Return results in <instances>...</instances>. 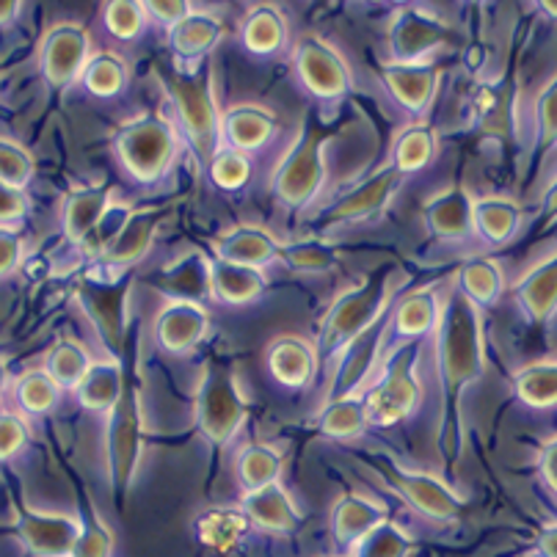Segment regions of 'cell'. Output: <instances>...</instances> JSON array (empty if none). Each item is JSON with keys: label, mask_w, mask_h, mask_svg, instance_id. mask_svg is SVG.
Instances as JSON below:
<instances>
[{"label": "cell", "mask_w": 557, "mask_h": 557, "mask_svg": "<svg viewBox=\"0 0 557 557\" xmlns=\"http://www.w3.org/2000/svg\"><path fill=\"white\" fill-rule=\"evenodd\" d=\"M436 343V370L442 384V447L447 461H456L461 450V417L463 395L469 386L478 384L486 370V326H483V309L469 301L458 287L445 296L442 321L433 332Z\"/></svg>", "instance_id": "6da1fadb"}, {"label": "cell", "mask_w": 557, "mask_h": 557, "mask_svg": "<svg viewBox=\"0 0 557 557\" xmlns=\"http://www.w3.org/2000/svg\"><path fill=\"white\" fill-rule=\"evenodd\" d=\"M397 287H400L397 265L386 262L379 271L370 273L362 285L348 287L329 304L321 326H318V343H314L321 354V364L337 362L339 354L348 350V345H354L375 323L389 318Z\"/></svg>", "instance_id": "7a4b0ae2"}, {"label": "cell", "mask_w": 557, "mask_h": 557, "mask_svg": "<svg viewBox=\"0 0 557 557\" xmlns=\"http://www.w3.org/2000/svg\"><path fill=\"white\" fill-rule=\"evenodd\" d=\"M337 138V127L323 125L321 119L304 116L296 136L287 144L285 154L273 166L271 196L278 208L307 210L323 196L329 185V149Z\"/></svg>", "instance_id": "3957f363"}, {"label": "cell", "mask_w": 557, "mask_h": 557, "mask_svg": "<svg viewBox=\"0 0 557 557\" xmlns=\"http://www.w3.org/2000/svg\"><path fill=\"white\" fill-rule=\"evenodd\" d=\"M161 86L174 106L177 127L188 138L196 163L202 172H208L210 161L224 147V133H221L224 111L219 108V97H215L213 66L174 70L169 75H161Z\"/></svg>", "instance_id": "277c9868"}, {"label": "cell", "mask_w": 557, "mask_h": 557, "mask_svg": "<svg viewBox=\"0 0 557 557\" xmlns=\"http://www.w3.org/2000/svg\"><path fill=\"white\" fill-rule=\"evenodd\" d=\"M180 149V127L161 111H144L113 133V158L138 185H152L172 172Z\"/></svg>", "instance_id": "5b68a950"}, {"label": "cell", "mask_w": 557, "mask_h": 557, "mask_svg": "<svg viewBox=\"0 0 557 557\" xmlns=\"http://www.w3.org/2000/svg\"><path fill=\"white\" fill-rule=\"evenodd\" d=\"M125 362H131L125 392L106 422V458L116 499L131 492L144 456V404L136 370V332L131 334V356L125 354Z\"/></svg>", "instance_id": "8992f818"}, {"label": "cell", "mask_w": 557, "mask_h": 557, "mask_svg": "<svg viewBox=\"0 0 557 557\" xmlns=\"http://www.w3.org/2000/svg\"><path fill=\"white\" fill-rule=\"evenodd\" d=\"M249 417V404L237 384L235 370L221 362H208L199 375L194 395L196 431L210 445L215 456H224L235 445Z\"/></svg>", "instance_id": "52a82bcc"}, {"label": "cell", "mask_w": 557, "mask_h": 557, "mask_svg": "<svg viewBox=\"0 0 557 557\" xmlns=\"http://www.w3.org/2000/svg\"><path fill=\"white\" fill-rule=\"evenodd\" d=\"M422 343H406L392 350L389 362L384 364V373L379 381L362 392L368 422L375 428H392L409 420L422 400L420 384V356Z\"/></svg>", "instance_id": "ba28073f"}, {"label": "cell", "mask_w": 557, "mask_h": 557, "mask_svg": "<svg viewBox=\"0 0 557 557\" xmlns=\"http://www.w3.org/2000/svg\"><path fill=\"white\" fill-rule=\"evenodd\" d=\"M133 287V273L125 271L113 278L102 276H84L77 278L75 301L89 318L91 329L106 345L108 356L127 354L131 343V318H127V296Z\"/></svg>", "instance_id": "9c48e42d"}, {"label": "cell", "mask_w": 557, "mask_h": 557, "mask_svg": "<svg viewBox=\"0 0 557 557\" xmlns=\"http://www.w3.org/2000/svg\"><path fill=\"white\" fill-rule=\"evenodd\" d=\"M456 28L450 20L431 7L404 3L392 12L386 25V55L392 64H425L436 61V53L453 45Z\"/></svg>", "instance_id": "30bf717a"}, {"label": "cell", "mask_w": 557, "mask_h": 557, "mask_svg": "<svg viewBox=\"0 0 557 557\" xmlns=\"http://www.w3.org/2000/svg\"><path fill=\"white\" fill-rule=\"evenodd\" d=\"M404 180L406 174L400 172V169L392 166L389 161L381 163L373 174H368L364 180L350 185L345 194H339L337 199L323 210L321 219H318V226H321V232H334L379 219V215L389 208L392 199L400 194Z\"/></svg>", "instance_id": "8fae6325"}, {"label": "cell", "mask_w": 557, "mask_h": 557, "mask_svg": "<svg viewBox=\"0 0 557 557\" xmlns=\"http://www.w3.org/2000/svg\"><path fill=\"white\" fill-rule=\"evenodd\" d=\"M290 66L304 91L323 102H334L354 89V72L345 55L318 34H301L293 42Z\"/></svg>", "instance_id": "7c38bea8"}, {"label": "cell", "mask_w": 557, "mask_h": 557, "mask_svg": "<svg viewBox=\"0 0 557 557\" xmlns=\"http://www.w3.org/2000/svg\"><path fill=\"white\" fill-rule=\"evenodd\" d=\"M113 213V188L106 183H91L72 188L61 208V230L72 246H81L86 255L100 257L106 246V219Z\"/></svg>", "instance_id": "4fadbf2b"}, {"label": "cell", "mask_w": 557, "mask_h": 557, "mask_svg": "<svg viewBox=\"0 0 557 557\" xmlns=\"http://www.w3.org/2000/svg\"><path fill=\"white\" fill-rule=\"evenodd\" d=\"M89 28L81 23H55L39 42V70L53 89H70L84 81L91 61Z\"/></svg>", "instance_id": "5bb4252c"}, {"label": "cell", "mask_w": 557, "mask_h": 557, "mask_svg": "<svg viewBox=\"0 0 557 557\" xmlns=\"http://www.w3.org/2000/svg\"><path fill=\"white\" fill-rule=\"evenodd\" d=\"M516 84L508 75H492L474 81L467 97L469 127L486 138L508 141L516 133Z\"/></svg>", "instance_id": "9a60e30c"}, {"label": "cell", "mask_w": 557, "mask_h": 557, "mask_svg": "<svg viewBox=\"0 0 557 557\" xmlns=\"http://www.w3.org/2000/svg\"><path fill=\"white\" fill-rule=\"evenodd\" d=\"M386 329H389V318L375 323L370 332H364L354 345H348V350L339 354V359L332 368V379H329L326 384L323 404L362 395V392L368 389L370 373H373L379 356L386 350Z\"/></svg>", "instance_id": "2e32d148"}, {"label": "cell", "mask_w": 557, "mask_h": 557, "mask_svg": "<svg viewBox=\"0 0 557 557\" xmlns=\"http://www.w3.org/2000/svg\"><path fill=\"white\" fill-rule=\"evenodd\" d=\"M174 210L172 202L154 205V208H141L131 210L125 215V221L119 224V230L113 232V237L102 249L100 262L102 265L113 268V271H131L133 265L147 257L149 246L158 237V230L163 226V221L169 219V213Z\"/></svg>", "instance_id": "e0dca14e"}, {"label": "cell", "mask_w": 557, "mask_h": 557, "mask_svg": "<svg viewBox=\"0 0 557 557\" xmlns=\"http://www.w3.org/2000/svg\"><path fill=\"white\" fill-rule=\"evenodd\" d=\"M386 478H389L392 486L400 492V497L411 505L414 510H420L428 519H436V522H447L461 510V494L453 486H447L445 481H440L436 474L420 472V469H406L395 461H381Z\"/></svg>", "instance_id": "ac0fdd59"}, {"label": "cell", "mask_w": 557, "mask_h": 557, "mask_svg": "<svg viewBox=\"0 0 557 557\" xmlns=\"http://www.w3.org/2000/svg\"><path fill=\"white\" fill-rule=\"evenodd\" d=\"M154 345L172 356L194 354L210 334V312L199 301H180L169 298L154 314L152 323Z\"/></svg>", "instance_id": "d6986e66"}, {"label": "cell", "mask_w": 557, "mask_h": 557, "mask_svg": "<svg viewBox=\"0 0 557 557\" xmlns=\"http://www.w3.org/2000/svg\"><path fill=\"white\" fill-rule=\"evenodd\" d=\"M379 75L392 100L404 108L411 119H428V111H431L436 95H440V61H425V64H392V61H384Z\"/></svg>", "instance_id": "ffe728a7"}, {"label": "cell", "mask_w": 557, "mask_h": 557, "mask_svg": "<svg viewBox=\"0 0 557 557\" xmlns=\"http://www.w3.org/2000/svg\"><path fill=\"white\" fill-rule=\"evenodd\" d=\"M442 307H445V296H440L436 285H425L397 298L389 314V329H386V350L433 337L442 321Z\"/></svg>", "instance_id": "44dd1931"}, {"label": "cell", "mask_w": 557, "mask_h": 557, "mask_svg": "<svg viewBox=\"0 0 557 557\" xmlns=\"http://www.w3.org/2000/svg\"><path fill=\"white\" fill-rule=\"evenodd\" d=\"M17 533L34 555L75 557L84 522H77L75 516L50 513V510L17 508Z\"/></svg>", "instance_id": "7402d4cb"}, {"label": "cell", "mask_w": 557, "mask_h": 557, "mask_svg": "<svg viewBox=\"0 0 557 557\" xmlns=\"http://www.w3.org/2000/svg\"><path fill=\"white\" fill-rule=\"evenodd\" d=\"M428 232L433 240L447 246H463L478 240L474 232V196L463 185H450L440 190L422 210Z\"/></svg>", "instance_id": "603a6c76"}, {"label": "cell", "mask_w": 557, "mask_h": 557, "mask_svg": "<svg viewBox=\"0 0 557 557\" xmlns=\"http://www.w3.org/2000/svg\"><path fill=\"white\" fill-rule=\"evenodd\" d=\"M282 249H285V240H278V235H273L268 226L251 224V221L232 224L230 230L213 237V257L249 268H265L271 262H278Z\"/></svg>", "instance_id": "cb8c5ba5"}, {"label": "cell", "mask_w": 557, "mask_h": 557, "mask_svg": "<svg viewBox=\"0 0 557 557\" xmlns=\"http://www.w3.org/2000/svg\"><path fill=\"white\" fill-rule=\"evenodd\" d=\"M265 368L276 384L287 389H301L312 384L321 370V354L298 334H282L265 348Z\"/></svg>", "instance_id": "d4e9b609"}, {"label": "cell", "mask_w": 557, "mask_h": 557, "mask_svg": "<svg viewBox=\"0 0 557 557\" xmlns=\"http://www.w3.org/2000/svg\"><path fill=\"white\" fill-rule=\"evenodd\" d=\"M221 133H224V147L255 154L273 141L278 133V119L260 102H237L224 111Z\"/></svg>", "instance_id": "484cf974"}, {"label": "cell", "mask_w": 557, "mask_h": 557, "mask_svg": "<svg viewBox=\"0 0 557 557\" xmlns=\"http://www.w3.org/2000/svg\"><path fill=\"white\" fill-rule=\"evenodd\" d=\"M513 304L530 323L552 321L557 312V251L533 262L510 287Z\"/></svg>", "instance_id": "4316f807"}, {"label": "cell", "mask_w": 557, "mask_h": 557, "mask_svg": "<svg viewBox=\"0 0 557 557\" xmlns=\"http://www.w3.org/2000/svg\"><path fill=\"white\" fill-rule=\"evenodd\" d=\"M224 36V20L208 9L196 7L177 28L169 30V48L180 64L199 66Z\"/></svg>", "instance_id": "83f0119b"}, {"label": "cell", "mask_w": 557, "mask_h": 557, "mask_svg": "<svg viewBox=\"0 0 557 557\" xmlns=\"http://www.w3.org/2000/svg\"><path fill=\"white\" fill-rule=\"evenodd\" d=\"M125 379H127V362L125 356L116 359V356H106V359H95L86 373V379L81 381L72 395L81 404V409L91 411V414H111L113 406L119 404V397L125 392Z\"/></svg>", "instance_id": "f1b7e54d"}, {"label": "cell", "mask_w": 557, "mask_h": 557, "mask_svg": "<svg viewBox=\"0 0 557 557\" xmlns=\"http://www.w3.org/2000/svg\"><path fill=\"white\" fill-rule=\"evenodd\" d=\"M389 519L386 508L364 494L348 492L332 508V535L339 546L354 549L362 539H368L379 524Z\"/></svg>", "instance_id": "f546056e"}, {"label": "cell", "mask_w": 557, "mask_h": 557, "mask_svg": "<svg viewBox=\"0 0 557 557\" xmlns=\"http://www.w3.org/2000/svg\"><path fill=\"white\" fill-rule=\"evenodd\" d=\"M240 508L246 510L251 524L265 530V533H290L301 524V510H298L296 499L290 497L282 481L244 494Z\"/></svg>", "instance_id": "4dcf8cb0"}, {"label": "cell", "mask_w": 557, "mask_h": 557, "mask_svg": "<svg viewBox=\"0 0 557 557\" xmlns=\"http://www.w3.org/2000/svg\"><path fill=\"white\" fill-rule=\"evenodd\" d=\"M268 287V276L262 268L237 265V262L210 257V290L213 301L224 307H246L255 304Z\"/></svg>", "instance_id": "1f68e13d"}, {"label": "cell", "mask_w": 557, "mask_h": 557, "mask_svg": "<svg viewBox=\"0 0 557 557\" xmlns=\"http://www.w3.org/2000/svg\"><path fill=\"white\" fill-rule=\"evenodd\" d=\"M524 224L522 205L510 196H474V232L486 246L510 244Z\"/></svg>", "instance_id": "d6a6232c"}, {"label": "cell", "mask_w": 557, "mask_h": 557, "mask_svg": "<svg viewBox=\"0 0 557 557\" xmlns=\"http://www.w3.org/2000/svg\"><path fill=\"white\" fill-rule=\"evenodd\" d=\"M436 149H440L436 127L428 119H411L409 125H404L392 136L389 158L386 161L400 169L406 177H411V174L425 172L431 166L433 158H436Z\"/></svg>", "instance_id": "836d02e7"}, {"label": "cell", "mask_w": 557, "mask_h": 557, "mask_svg": "<svg viewBox=\"0 0 557 557\" xmlns=\"http://www.w3.org/2000/svg\"><path fill=\"white\" fill-rule=\"evenodd\" d=\"M456 287L469 301L478 304L481 309H488L497 307L508 285H505V271L499 265V260H494L488 255H474L469 260H463L461 268H458Z\"/></svg>", "instance_id": "e575fe53"}, {"label": "cell", "mask_w": 557, "mask_h": 557, "mask_svg": "<svg viewBox=\"0 0 557 557\" xmlns=\"http://www.w3.org/2000/svg\"><path fill=\"white\" fill-rule=\"evenodd\" d=\"M255 528L251 519L246 516L244 508H230V505H219V508L205 510L194 522L196 539L213 552H232L246 533Z\"/></svg>", "instance_id": "d590c367"}, {"label": "cell", "mask_w": 557, "mask_h": 557, "mask_svg": "<svg viewBox=\"0 0 557 557\" xmlns=\"http://www.w3.org/2000/svg\"><path fill=\"white\" fill-rule=\"evenodd\" d=\"M282 469H285V458H282L278 447L268 445V442H246L235 453V474L244 494L278 483Z\"/></svg>", "instance_id": "8d00e7d4"}, {"label": "cell", "mask_w": 557, "mask_h": 557, "mask_svg": "<svg viewBox=\"0 0 557 557\" xmlns=\"http://www.w3.org/2000/svg\"><path fill=\"white\" fill-rule=\"evenodd\" d=\"M240 45L255 55H276L287 45V20L271 3L251 7L240 23Z\"/></svg>", "instance_id": "74e56055"}, {"label": "cell", "mask_w": 557, "mask_h": 557, "mask_svg": "<svg viewBox=\"0 0 557 557\" xmlns=\"http://www.w3.org/2000/svg\"><path fill=\"white\" fill-rule=\"evenodd\" d=\"M161 285L169 298L205 304L208 298H213V290H210V257L188 255L185 260H180L177 268L172 265L163 273Z\"/></svg>", "instance_id": "f35d334b"}, {"label": "cell", "mask_w": 557, "mask_h": 557, "mask_svg": "<svg viewBox=\"0 0 557 557\" xmlns=\"http://www.w3.org/2000/svg\"><path fill=\"white\" fill-rule=\"evenodd\" d=\"M278 262L296 273L318 276V273H332L343 262V257L326 237H301V240H285Z\"/></svg>", "instance_id": "ab89813d"}, {"label": "cell", "mask_w": 557, "mask_h": 557, "mask_svg": "<svg viewBox=\"0 0 557 557\" xmlns=\"http://www.w3.org/2000/svg\"><path fill=\"white\" fill-rule=\"evenodd\" d=\"M61 392L64 389L50 379L48 370L36 368V370H25L23 375H17L12 389V400L23 414L45 417L59 406Z\"/></svg>", "instance_id": "60d3db41"}, {"label": "cell", "mask_w": 557, "mask_h": 557, "mask_svg": "<svg viewBox=\"0 0 557 557\" xmlns=\"http://www.w3.org/2000/svg\"><path fill=\"white\" fill-rule=\"evenodd\" d=\"M91 362H95V359H91V354L86 350V345H81L77 339L64 337L48 350L42 368L48 370L50 379H53L61 389L75 392L77 386H81V381L86 379V373H89Z\"/></svg>", "instance_id": "b9f144b4"}, {"label": "cell", "mask_w": 557, "mask_h": 557, "mask_svg": "<svg viewBox=\"0 0 557 557\" xmlns=\"http://www.w3.org/2000/svg\"><path fill=\"white\" fill-rule=\"evenodd\" d=\"M368 425V409H364L362 395L332 400L318 411V428L329 440H356V436H362Z\"/></svg>", "instance_id": "7bdbcfd3"}, {"label": "cell", "mask_w": 557, "mask_h": 557, "mask_svg": "<svg viewBox=\"0 0 557 557\" xmlns=\"http://www.w3.org/2000/svg\"><path fill=\"white\" fill-rule=\"evenodd\" d=\"M127 81H131V70H127V61L116 53V50H97L91 55L89 66L84 72V86L89 95L102 97V100H111V97L122 95L127 89Z\"/></svg>", "instance_id": "ee69618b"}, {"label": "cell", "mask_w": 557, "mask_h": 557, "mask_svg": "<svg viewBox=\"0 0 557 557\" xmlns=\"http://www.w3.org/2000/svg\"><path fill=\"white\" fill-rule=\"evenodd\" d=\"M516 397L530 409H555L557 406V359L535 362L513 375Z\"/></svg>", "instance_id": "f6af8a7d"}, {"label": "cell", "mask_w": 557, "mask_h": 557, "mask_svg": "<svg viewBox=\"0 0 557 557\" xmlns=\"http://www.w3.org/2000/svg\"><path fill=\"white\" fill-rule=\"evenodd\" d=\"M411 535L392 519L373 530L368 539L354 546V557H409L411 555Z\"/></svg>", "instance_id": "bcb514c9"}, {"label": "cell", "mask_w": 557, "mask_h": 557, "mask_svg": "<svg viewBox=\"0 0 557 557\" xmlns=\"http://www.w3.org/2000/svg\"><path fill=\"white\" fill-rule=\"evenodd\" d=\"M102 23H106V30L119 39V42H131L147 28L149 14L147 3H136V0H113V3H106L102 7Z\"/></svg>", "instance_id": "7dc6e473"}, {"label": "cell", "mask_w": 557, "mask_h": 557, "mask_svg": "<svg viewBox=\"0 0 557 557\" xmlns=\"http://www.w3.org/2000/svg\"><path fill=\"white\" fill-rule=\"evenodd\" d=\"M251 172H255V166H251V154L237 152V149L232 147H221L205 174H210L215 188L240 190L249 185Z\"/></svg>", "instance_id": "c3c4849f"}, {"label": "cell", "mask_w": 557, "mask_h": 557, "mask_svg": "<svg viewBox=\"0 0 557 557\" xmlns=\"http://www.w3.org/2000/svg\"><path fill=\"white\" fill-rule=\"evenodd\" d=\"M36 172V161L34 154L7 133L3 141H0V180L7 188H20L25 190V185L34 180Z\"/></svg>", "instance_id": "681fc988"}, {"label": "cell", "mask_w": 557, "mask_h": 557, "mask_svg": "<svg viewBox=\"0 0 557 557\" xmlns=\"http://www.w3.org/2000/svg\"><path fill=\"white\" fill-rule=\"evenodd\" d=\"M533 125H535V147L541 152H549L557 147V75L539 91L533 102Z\"/></svg>", "instance_id": "f907efd6"}, {"label": "cell", "mask_w": 557, "mask_h": 557, "mask_svg": "<svg viewBox=\"0 0 557 557\" xmlns=\"http://www.w3.org/2000/svg\"><path fill=\"white\" fill-rule=\"evenodd\" d=\"M0 450H3V458L12 461L17 453H23L30 442V425L28 414L17 409V406L7 404L3 406V417H0Z\"/></svg>", "instance_id": "816d5d0a"}, {"label": "cell", "mask_w": 557, "mask_h": 557, "mask_svg": "<svg viewBox=\"0 0 557 557\" xmlns=\"http://www.w3.org/2000/svg\"><path fill=\"white\" fill-rule=\"evenodd\" d=\"M111 546L113 539L106 524H102V519L89 513V519L84 522V533H81V544H77L75 557H108L111 555Z\"/></svg>", "instance_id": "f5cc1de1"}, {"label": "cell", "mask_w": 557, "mask_h": 557, "mask_svg": "<svg viewBox=\"0 0 557 557\" xmlns=\"http://www.w3.org/2000/svg\"><path fill=\"white\" fill-rule=\"evenodd\" d=\"M28 210L30 205L25 190L7 188V185H3V190H0V219H3V232H14V226L20 230V224L25 221Z\"/></svg>", "instance_id": "db71d44e"}, {"label": "cell", "mask_w": 557, "mask_h": 557, "mask_svg": "<svg viewBox=\"0 0 557 557\" xmlns=\"http://www.w3.org/2000/svg\"><path fill=\"white\" fill-rule=\"evenodd\" d=\"M194 9V3H183V0H152V3H147L149 23L154 20V23L166 28V34L172 28H177Z\"/></svg>", "instance_id": "11a10c76"}, {"label": "cell", "mask_w": 557, "mask_h": 557, "mask_svg": "<svg viewBox=\"0 0 557 557\" xmlns=\"http://www.w3.org/2000/svg\"><path fill=\"white\" fill-rule=\"evenodd\" d=\"M25 262V244L20 232H3V240H0V271L3 278L12 276L14 271H20Z\"/></svg>", "instance_id": "9f6ffc18"}, {"label": "cell", "mask_w": 557, "mask_h": 557, "mask_svg": "<svg viewBox=\"0 0 557 557\" xmlns=\"http://www.w3.org/2000/svg\"><path fill=\"white\" fill-rule=\"evenodd\" d=\"M539 474H541V481L549 486V492L557 497V436H552V440L544 445V450H541Z\"/></svg>", "instance_id": "6f0895ef"}, {"label": "cell", "mask_w": 557, "mask_h": 557, "mask_svg": "<svg viewBox=\"0 0 557 557\" xmlns=\"http://www.w3.org/2000/svg\"><path fill=\"white\" fill-rule=\"evenodd\" d=\"M539 552L541 557H557V524L544 528V533L539 539Z\"/></svg>", "instance_id": "680465c9"}, {"label": "cell", "mask_w": 557, "mask_h": 557, "mask_svg": "<svg viewBox=\"0 0 557 557\" xmlns=\"http://www.w3.org/2000/svg\"><path fill=\"white\" fill-rule=\"evenodd\" d=\"M541 208H544V219L546 221L557 219V177L552 180L549 188H546L544 196H541Z\"/></svg>", "instance_id": "91938a15"}, {"label": "cell", "mask_w": 557, "mask_h": 557, "mask_svg": "<svg viewBox=\"0 0 557 557\" xmlns=\"http://www.w3.org/2000/svg\"><path fill=\"white\" fill-rule=\"evenodd\" d=\"M23 12V3H3V28L14 23V14Z\"/></svg>", "instance_id": "94428289"}, {"label": "cell", "mask_w": 557, "mask_h": 557, "mask_svg": "<svg viewBox=\"0 0 557 557\" xmlns=\"http://www.w3.org/2000/svg\"><path fill=\"white\" fill-rule=\"evenodd\" d=\"M539 9L546 14V17H557V3H541Z\"/></svg>", "instance_id": "6125c7cd"}]
</instances>
